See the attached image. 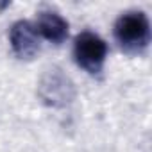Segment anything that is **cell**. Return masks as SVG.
<instances>
[{
	"mask_svg": "<svg viewBox=\"0 0 152 152\" xmlns=\"http://www.w3.org/2000/svg\"><path fill=\"white\" fill-rule=\"evenodd\" d=\"M9 41L20 59H32L39 52V34L36 25L29 20H18L11 25Z\"/></svg>",
	"mask_w": 152,
	"mask_h": 152,
	"instance_id": "277c9868",
	"label": "cell"
},
{
	"mask_svg": "<svg viewBox=\"0 0 152 152\" xmlns=\"http://www.w3.org/2000/svg\"><path fill=\"white\" fill-rule=\"evenodd\" d=\"M115 38L118 45L129 52L136 54L148 47L150 43V22L143 11H125L115 22Z\"/></svg>",
	"mask_w": 152,
	"mask_h": 152,
	"instance_id": "6da1fadb",
	"label": "cell"
},
{
	"mask_svg": "<svg viewBox=\"0 0 152 152\" xmlns=\"http://www.w3.org/2000/svg\"><path fill=\"white\" fill-rule=\"evenodd\" d=\"M107 57V43L95 32L84 31L73 41V59L83 70L91 75L102 72Z\"/></svg>",
	"mask_w": 152,
	"mask_h": 152,
	"instance_id": "7a4b0ae2",
	"label": "cell"
},
{
	"mask_svg": "<svg viewBox=\"0 0 152 152\" xmlns=\"http://www.w3.org/2000/svg\"><path fill=\"white\" fill-rule=\"evenodd\" d=\"M68 29H70L68 22L56 11H41L38 15L36 22L38 34L56 45H61L68 38Z\"/></svg>",
	"mask_w": 152,
	"mask_h": 152,
	"instance_id": "5b68a950",
	"label": "cell"
},
{
	"mask_svg": "<svg viewBox=\"0 0 152 152\" xmlns=\"http://www.w3.org/2000/svg\"><path fill=\"white\" fill-rule=\"evenodd\" d=\"M38 93L45 104L52 107H61L73 100L75 88L66 75L61 73V70H48L39 81Z\"/></svg>",
	"mask_w": 152,
	"mask_h": 152,
	"instance_id": "3957f363",
	"label": "cell"
}]
</instances>
